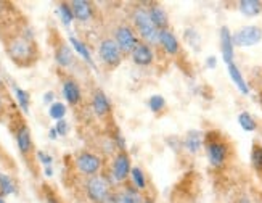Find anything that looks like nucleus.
I'll return each mask as SVG.
<instances>
[{"label": "nucleus", "instance_id": "c9c22d12", "mask_svg": "<svg viewBox=\"0 0 262 203\" xmlns=\"http://www.w3.org/2000/svg\"><path fill=\"white\" fill-rule=\"evenodd\" d=\"M52 100H53V92H49V94L43 95V102H45V104H49V102H52Z\"/></svg>", "mask_w": 262, "mask_h": 203}, {"label": "nucleus", "instance_id": "4be33fe9", "mask_svg": "<svg viewBox=\"0 0 262 203\" xmlns=\"http://www.w3.org/2000/svg\"><path fill=\"white\" fill-rule=\"evenodd\" d=\"M143 201L145 200L139 194V190H137V189H127V190L121 192V194H118L113 203H143Z\"/></svg>", "mask_w": 262, "mask_h": 203}, {"label": "nucleus", "instance_id": "58836bf2", "mask_svg": "<svg viewBox=\"0 0 262 203\" xmlns=\"http://www.w3.org/2000/svg\"><path fill=\"white\" fill-rule=\"evenodd\" d=\"M45 174H47V176H52V168L49 166L47 169H45Z\"/></svg>", "mask_w": 262, "mask_h": 203}, {"label": "nucleus", "instance_id": "a878e982", "mask_svg": "<svg viewBox=\"0 0 262 203\" xmlns=\"http://www.w3.org/2000/svg\"><path fill=\"white\" fill-rule=\"evenodd\" d=\"M15 94H16V100H18V105L21 107V110L28 113L29 111V104H31V98H29V94L26 90H23L19 87H15Z\"/></svg>", "mask_w": 262, "mask_h": 203}, {"label": "nucleus", "instance_id": "4c0bfd02", "mask_svg": "<svg viewBox=\"0 0 262 203\" xmlns=\"http://www.w3.org/2000/svg\"><path fill=\"white\" fill-rule=\"evenodd\" d=\"M236 203H251V201H249L248 198H240V200H238Z\"/></svg>", "mask_w": 262, "mask_h": 203}, {"label": "nucleus", "instance_id": "c85d7f7f", "mask_svg": "<svg viewBox=\"0 0 262 203\" xmlns=\"http://www.w3.org/2000/svg\"><path fill=\"white\" fill-rule=\"evenodd\" d=\"M148 107H150V110L153 113H159L163 111L164 107H166V100L163 95H151L150 100H148Z\"/></svg>", "mask_w": 262, "mask_h": 203}, {"label": "nucleus", "instance_id": "412c9836", "mask_svg": "<svg viewBox=\"0 0 262 203\" xmlns=\"http://www.w3.org/2000/svg\"><path fill=\"white\" fill-rule=\"evenodd\" d=\"M55 60L60 66H70L74 62V55L66 44H61L55 50Z\"/></svg>", "mask_w": 262, "mask_h": 203}, {"label": "nucleus", "instance_id": "a19ab883", "mask_svg": "<svg viewBox=\"0 0 262 203\" xmlns=\"http://www.w3.org/2000/svg\"><path fill=\"white\" fill-rule=\"evenodd\" d=\"M143 203H153V200H150V198H146V200H145Z\"/></svg>", "mask_w": 262, "mask_h": 203}, {"label": "nucleus", "instance_id": "dca6fc26", "mask_svg": "<svg viewBox=\"0 0 262 203\" xmlns=\"http://www.w3.org/2000/svg\"><path fill=\"white\" fill-rule=\"evenodd\" d=\"M227 71H229V76L233 81V84L236 86V89L240 90L243 95H248L249 94V87H248V84L245 81V77H243V74L240 71V68H238L235 63H230V65H227Z\"/></svg>", "mask_w": 262, "mask_h": 203}, {"label": "nucleus", "instance_id": "c756f323", "mask_svg": "<svg viewBox=\"0 0 262 203\" xmlns=\"http://www.w3.org/2000/svg\"><path fill=\"white\" fill-rule=\"evenodd\" d=\"M49 113H50V116H52L53 119L61 121V119L64 118V115H66V107L61 104V102H55V104H52Z\"/></svg>", "mask_w": 262, "mask_h": 203}, {"label": "nucleus", "instance_id": "f257e3e1", "mask_svg": "<svg viewBox=\"0 0 262 203\" xmlns=\"http://www.w3.org/2000/svg\"><path fill=\"white\" fill-rule=\"evenodd\" d=\"M206 155L212 168H222L229 158V145L217 134L209 132L206 137Z\"/></svg>", "mask_w": 262, "mask_h": 203}, {"label": "nucleus", "instance_id": "f8f14e48", "mask_svg": "<svg viewBox=\"0 0 262 203\" xmlns=\"http://www.w3.org/2000/svg\"><path fill=\"white\" fill-rule=\"evenodd\" d=\"M159 44L163 45V49L169 55H177L180 50V44L176 37V34L170 29H163L159 31Z\"/></svg>", "mask_w": 262, "mask_h": 203}, {"label": "nucleus", "instance_id": "cd10ccee", "mask_svg": "<svg viewBox=\"0 0 262 203\" xmlns=\"http://www.w3.org/2000/svg\"><path fill=\"white\" fill-rule=\"evenodd\" d=\"M58 13H60L61 21L64 23L66 26H68V25H71V21H73V18H74V13H73V8H71L70 4L61 2V4L58 5Z\"/></svg>", "mask_w": 262, "mask_h": 203}, {"label": "nucleus", "instance_id": "9b49d317", "mask_svg": "<svg viewBox=\"0 0 262 203\" xmlns=\"http://www.w3.org/2000/svg\"><path fill=\"white\" fill-rule=\"evenodd\" d=\"M130 56H132V62L139 66H148L153 63V50L150 45L143 42H139L135 45Z\"/></svg>", "mask_w": 262, "mask_h": 203}, {"label": "nucleus", "instance_id": "f03ea898", "mask_svg": "<svg viewBox=\"0 0 262 203\" xmlns=\"http://www.w3.org/2000/svg\"><path fill=\"white\" fill-rule=\"evenodd\" d=\"M134 25L142 36V39L151 42V44L159 42V31L153 25L150 13H148L146 8H137L134 11Z\"/></svg>", "mask_w": 262, "mask_h": 203}, {"label": "nucleus", "instance_id": "b1692460", "mask_svg": "<svg viewBox=\"0 0 262 203\" xmlns=\"http://www.w3.org/2000/svg\"><path fill=\"white\" fill-rule=\"evenodd\" d=\"M238 124H240V128L246 132H254L257 129L256 119L249 115L248 111H242L240 115H238Z\"/></svg>", "mask_w": 262, "mask_h": 203}, {"label": "nucleus", "instance_id": "423d86ee", "mask_svg": "<svg viewBox=\"0 0 262 203\" xmlns=\"http://www.w3.org/2000/svg\"><path fill=\"white\" fill-rule=\"evenodd\" d=\"M87 195L97 203L105 201L110 195V186L101 176H92L87 182Z\"/></svg>", "mask_w": 262, "mask_h": 203}, {"label": "nucleus", "instance_id": "4468645a", "mask_svg": "<svg viewBox=\"0 0 262 203\" xmlns=\"http://www.w3.org/2000/svg\"><path fill=\"white\" fill-rule=\"evenodd\" d=\"M92 107H94V111L95 115L100 116V118H105L111 113V104L106 97L105 92H101V90H97L94 94V98H92Z\"/></svg>", "mask_w": 262, "mask_h": 203}, {"label": "nucleus", "instance_id": "aec40b11", "mask_svg": "<svg viewBox=\"0 0 262 203\" xmlns=\"http://www.w3.org/2000/svg\"><path fill=\"white\" fill-rule=\"evenodd\" d=\"M238 8H240V11L245 16L254 18L262 11V2H259V0H242L238 4Z\"/></svg>", "mask_w": 262, "mask_h": 203}, {"label": "nucleus", "instance_id": "f3484780", "mask_svg": "<svg viewBox=\"0 0 262 203\" xmlns=\"http://www.w3.org/2000/svg\"><path fill=\"white\" fill-rule=\"evenodd\" d=\"M148 13H150V18L153 21V25L156 26L158 31H163V29H167V23H169V18H167V13L163 7L159 5H153L148 10Z\"/></svg>", "mask_w": 262, "mask_h": 203}, {"label": "nucleus", "instance_id": "0eeeda50", "mask_svg": "<svg viewBox=\"0 0 262 203\" xmlns=\"http://www.w3.org/2000/svg\"><path fill=\"white\" fill-rule=\"evenodd\" d=\"M115 40H116L118 47L121 49L122 53H132V50L135 49V45L139 44V39H137L134 29L126 26V25H122V26H119L116 29Z\"/></svg>", "mask_w": 262, "mask_h": 203}, {"label": "nucleus", "instance_id": "6e6552de", "mask_svg": "<svg viewBox=\"0 0 262 203\" xmlns=\"http://www.w3.org/2000/svg\"><path fill=\"white\" fill-rule=\"evenodd\" d=\"M76 166L77 169L81 171L82 174L87 176H95L100 171V166H101V160L90 152H82L76 158Z\"/></svg>", "mask_w": 262, "mask_h": 203}, {"label": "nucleus", "instance_id": "393cba45", "mask_svg": "<svg viewBox=\"0 0 262 203\" xmlns=\"http://www.w3.org/2000/svg\"><path fill=\"white\" fill-rule=\"evenodd\" d=\"M130 177H132V182H134V186H135L137 190L146 189V177H145V173L142 171L140 168H132Z\"/></svg>", "mask_w": 262, "mask_h": 203}, {"label": "nucleus", "instance_id": "39448f33", "mask_svg": "<svg viewBox=\"0 0 262 203\" xmlns=\"http://www.w3.org/2000/svg\"><path fill=\"white\" fill-rule=\"evenodd\" d=\"M262 40V29L259 26H243L233 34V44L236 47H253Z\"/></svg>", "mask_w": 262, "mask_h": 203}, {"label": "nucleus", "instance_id": "f704fd0d", "mask_svg": "<svg viewBox=\"0 0 262 203\" xmlns=\"http://www.w3.org/2000/svg\"><path fill=\"white\" fill-rule=\"evenodd\" d=\"M45 200H47V203H60L58 198H56L53 194H50V192H45Z\"/></svg>", "mask_w": 262, "mask_h": 203}, {"label": "nucleus", "instance_id": "bb28decb", "mask_svg": "<svg viewBox=\"0 0 262 203\" xmlns=\"http://www.w3.org/2000/svg\"><path fill=\"white\" fill-rule=\"evenodd\" d=\"M70 42L73 44V47L82 55V58L89 63V65H92L94 66V62H92V56H90V53H89V50H87V47L85 45L79 40V39H76V37H70Z\"/></svg>", "mask_w": 262, "mask_h": 203}, {"label": "nucleus", "instance_id": "1a4fd4ad", "mask_svg": "<svg viewBox=\"0 0 262 203\" xmlns=\"http://www.w3.org/2000/svg\"><path fill=\"white\" fill-rule=\"evenodd\" d=\"M130 171H132L130 158L126 152L121 150L116 155L115 161H113V176H115L118 182H122V180H126L130 176Z\"/></svg>", "mask_w": 262, "mask_h": 203}, {"label": "nucleus", "instance_id": "79ce46f5", "mask_svg": "<svg viewBox=\"0 0 262 203\" xmlns=\"http://www.w3.org/2000/svg\"><path fill=\"white\" fill-rule=\"evenodd\" d=\"M0 203H5V200H4L2 197H0Z\"/></svg>", "mask_w": 262, "mask_h": 203}, {"label": "nucleus", "instance_id": "2f4dec72", "mask_svg": "<svg viewBox=\"0 0 262 203\" xmlns=\"http://www.w3.org/2000/svg\"><path fill=\"white\" fill-rule=\"evenodd\" d=\"M55 129H56V132H58V135H66V134H68V123H66L64 119L56 121Z\"/></svg>", "mask_w": 262, "mask_h": 203}, {"label": "nucleus", "instance_id": "2eb2a0df", "mask_svg": "<svg viewBox=\"0 0 262 203\" xmlns=\"http://www.w3.org/2000/svg\"><path fill=\"white\" fill-rule=\"evenodd\" d=\"M71 8H73L74 18H77L79 21H89L94 15L92 5L85 2V0H74V2H71Z\"/></svg>", "mask_w": 262, "mask_h": 203}, {"label": "nucleus", "instance_id": "72a5a7b5", "mask_svg": "<svg viewBox=\"0 0 262 203\" xmlns=\"http://www.w3.org/2000/svg\"><path fill=\"white\" fill-rule=\"evenodd\" d=\"M39 158H40V161H42L45 166H50V165H52V156H49V155H45V153L39 152Z\"/></svg>", "mask_w": 262, "mask_h": 203}, {"label": "nucleus", "instance_id": "6ab92c4d", "mask_svg": "<svg viewBox=\"0 0 262 203\" xmlns=\"http://www.w3.org/2000/svg\"><path fill=\"white\" fill-rule=\"evenodd\" d=\"M201 147H203V134L196 129H191L187 132V137H185V149L193 153V155H196L200 150H201Z\"/></svg>", "mask_w": 262, "mask_h": 203}, {"label": "nucleus", "instance_id": "ddd939ff", "mask_svg": "<svg viewBox=\"0 0 262 203\" xmlns=\"http://www.w3.org/2000/svg\"><path fill=\"white\" fill-rule=\"evenodd\" d=\"M63 95L70 105H77L82 98V92L74 79H66L63 83Z\"/></svg>", "mask_w": 262, "mask_h": 203}, {"label": "nucleus", "instance_id": "7ed1b4c3", "mask_svg": "<svg viewBox=\"0 0 262 203\" xmlns=\"http://www.w3.org/2000/svg\"><path fill=\"white\" fill-rule=\"evenodd\" d=\"M34 45L25 37L11 39L7 45V52L11 56V60L18 65H28L34 58Z\"/></svg>", "mask_w": 262, "mask_h": 203}, {"label": "nucleus", "instance_id": "473e14b6", "mask_svg": "<svg viewBox=\"0 0 262 203\" xmlns=\"http://www.w3.org/2000/svg\"><path fill=\"white\" fill-rule=\"evenodd\" d=\"M215 66H217V58H215L214 55L208 56V58H206V68H209V70H214Z\"/></svg>", "mask_w": 262, "mask_h": 203}, {"label": "nucleus", "instance_id": "5701e85b", "mask_svg": "<svg viewBox=\"0 0 262 203\" xmlns=\"http://www.w3.org/2000/svg\"><path fill=\"white\" fill-rule=\"evenodd\" d=\"M251 166L259 176H262V145L257 142L251 147Z\"/></svg>", "mask_w": 262, "mask_h": 203}, {"label": "nucleus", "instance_id": "a211bd4d", "mask_svg": "<svg viewBox=\"0 0 262 203\" xmlns=\"http://www.w3.org/2000/svg\"><path fill=\"white\" fill-rule=\"evenodd\" d=\"M16 144H18V149L23 155H28L32 150V137H31V131L23 126L18 129L16 132Z\"/></svg>", "mask_w": 262, "mask_h": 203}, {"label": "nucleus", "instance_id": "9d476101", "mask_svg": "<svg viewBox=\"0 0 262 203\" xmlns=\"http://www.w3.org/2000/svg\"><path fill=\"white\" fill-rule=\"evenodd\" d=\"M221 50H222V58L225 65L233 63L235 56V44H233V34L230 32L229 26L221 28Z\"/></svg>", "mask_w": 262, "mask_h": 203}, {"label": "nucleus", "instance_id": "37998d69", "mask_svg": "<svg viewBox=\"0 0 262 203\" xmlns=\"http://www.w3.org/2000/svg\"><path fill=\"white\" fill-rule=\"evenodd\" d=\"M0 86H2V77H0Z\"/></svg>", "mask_w": 262, "mask_h": 203}, {"label": "nucleus", "instance_id": "e433bc0d", "mask_svg": "<svg viewBox=\"0 0 262 203\" xmlns=\"http://www.w3.org/2000/svg\"><path fill=\"white\" fill-rule=\"evenodd\" d=\"M56 135H58V132H56V129H50V139H56Z\"/></svg>", "mask_w": 262, "mask_h": 203}, {"label": "nucleus", "instance_id": "ea45409f", "mask_svg": "<svg viewBox=\"0 0 262 203\" xmlns=\"http://www.w3.org/2000/svg\"><path fill=\"white\" fill-rule=\"evenodd\" d=\"M2 108H4V102H2V95H0V111H2Z\"/></svg>", "mask_w": 262, "mask_h": 203}, {"label": "nucleus", "instance_id": "7c9ffc66", "mask_svg": "<svg viewBox=\"0 0 262 203\" xmlns=\"http://www.w3.org/2000/svg\"><path fill=\"white\" fill-rule=\"evenodd\" d=\"M0 189H2V194L4 195L13 194V192H15V184H13V180L10 179V176L0 174Z\"/></svg>", "mask_w": 262, "mask_h": 203}, {"label": "nucleus", "instance_id": "20e7f679", "mask_svg": "<svg viewBox=\"0 0 262 203\" xmlns=\"http://www.w3.org/2000/svg\"><path fill=\"white\" fill-rule=\"evenodd\" d=\"M98 55L106 66L115 68L122 60V52L115 39H103L98 45Z\"/></svg>", "mask_w": 262, "mask_h": 203}]
</instances>
